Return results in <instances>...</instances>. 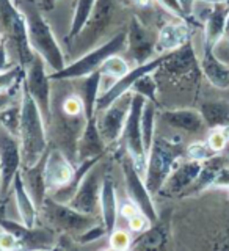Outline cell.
I'll return each instance as SVG.
<instances>
[{
  "label": "cell",
  "instance_id": "obj_31",
  "mask_svg": "<svg viewBox=\"0 0 229 251\" xmlns=\"http://www.w3.org/2000/svg\"><path fill=\"white\" fill-rule=\"evenodd\" d=\"M141 135H143V145L146 152L153 146V141L155 137V102L146 100L141 113Z\"/></svg>",
  "mask_w": 229,
  "mask_h": 251
},
{
  "label": "cell",
  "instance_id": "obj_1",
  "mask_svg": "<svg viewBox=\"0 0 229 251\" xmlns=\"http://www.w3.org/2000/svg\"><path fill=\"white\" fill-rule=\"evenodd\" d=\"M46 120L39 110L36 100L27 90L21 86V124L19 141L22 151V167H31L38 163L47 152V130Z\"/></svg>",
  "mask_w": 229,
  "mask_h": 251
},
{
  "label": "cell",
  "instance_id": "obj_13",
  "mask_svg": "<svg viewBox=\"0 0 229 251\" xmlns=\"http://www.w3.org/2000/svg\"><path fill=\"white\" fill-rule=\"evenodd\" d=\"M21 168L22 151L19 137L0 124V175H2L0 196H5L11 190L14 176L21 171Z\"/></svg>",
  "mask_w": 229,
  "mask_h": 251
},
{
  "label": "cell",
  "instance_id": "obj_4",
  "mask_svg": "<svg viewBox=\"0 0 229 251\" xmlns=\"http://www.w3.org/2000/svg\"><path fill=\"white\" fill-rule=\"evenodd\" d=\"M124 49H127V33L126 31H118L115 36L102 44L94 47L93 50L85 53L83 57L76 60L71 65H66L61 71L49 74L51 80H78L86 75L93 74L94 71H99L108 57H112L115 53H120Z\"/></svg>",
  "mask_w": 229,
  "mask_h": 251
},
{
  "label": "cell",
  "instance_id": "obj_17",
  "mask_svg": "<svg viewBox=\"0 0 229 251\" xmlns=\"http://www.w3.org/2000/svg\"><path fill=\"white\" fill-rule=\"evenodd\" d=\"M170 210L159 214V218L149 225L143 232L138 234L135 240H132L130 250L138 251H159L167 247L170 240Z\"/></svg>",
  "mask_w": 229,
  "mask_h": 251
},
{
  "label": "cell",
  "instance_id": "obj_37",
  "mask_svg": "<svg viewBox=\"0 0 229 251\" xmlns=\"http://www.w3.org/2000/svg\"><path fill=\"white\" fill-rule=\"evenodd\" d=\"M61 112L68 116H85L83 115V102L78 94H71L65 100H63Z\"/></svg>",
  "mask_w": 229,
  "mask_h": 251
},
{
  "label": "cell",
  "instance_id": "obj_49",
  "mask_svg": "<svg viewBox=\"0 0 229 251\" xmlns=\"http://www.w3.org/2000/svg\"><path fill=\"white\" fill-rule=\"evenodd\" d=\"M0 190H2V175H0Z\"/></svg>",
  "mask_w": 229,
  "mask_h": 251
},
{
  "label": "cell",
  "instance_id": "obj_5",
  "mask_svg": "<svg viewBox=\"0 0 229 251\" xmlns=\"http://www.w3.org/2000/svg\"><path fill=\"white\" fill-rule=\"evenodd\" d=\"M39 209L52 229H57L65 235H73V237H77L99 223L98 215L82 214L66 202L55 201L49 195L46 196Z\"/></svg>",
  "mask_w": 229,
  "mask_h": 251
},
{
  "label": "cell",
  "instance_id": "obj_23",
  "mask_svg": "<svg viewBox=\"0 0 229 251\" xmlns=\"http://www.w3.org/2000/svg\"><path fill=\"white\" fill-rule=\"evenodd\" d=\"M228 14L229 3H210L207 16L204 18V46L215 49L225 39Z\"/></svg>",
  "mask_w": 229,
  "mask_h": 251
},
{
  "label": "cell",
  "instance_id": "obj_8",
  "mask_svg": "<svg viewBox=\"0 0 229 251\" xmlns=\"http://www.w3.org/2000/svg\"><path fill=\"white\" fill-rule=\"evenodd\" d=\"M155 73L162 74V77H165L171 83H185L196 80L201 75V68L192 41L179 47L178 50L168 52L167 60L162 63V66Z\"/></svg>",
  "mask_w": 229,
  "mask_h": 251
},
{
  "label": "cell",
  "instance_id": "obj_26",
  "mask_svg": "<svg viewBox=\"0 0 229 251\" xmlns=\"http://www.w3.org/2000/svg\"><path fill=\"white\" fill-rule=\"evenodd\" d=\"M11 188L14 193V200H16V206H18L21 222L28 227H33L36 225L38 206L35 204L33 198H31V195L28 193L25 184H24L21 171L14 176Z\"/></svg>",
  "mask_w": 229,
  "mask_h": 251
},
{
  "label": "cell",
  "instance_id": "obj_39",
  "mask_svg": "<svg viewBox=\"0 0 229 251\" xmlns=\"http://www.w3.org/2000/svg\"><path fill=\"white\" fill-rule=\"evenodd\" d=\"M228 141H229V138L226 137V133H225V130H223L222 127L212 129L210 135L207 137V143H209V146H210L212 149H214V151H215L217 154H218V152H222L223 149L226 148Z\"/></svg>",
  "mask_w": 229,
  "mask_h": 251
},
{
  "label": "cell",
  "instance_id": "obj_6",
  "mask_svg": "<svg viewBox=\"0 0 229 251\" xmlns=\"http://www.w3.org/2000/svg\"><path fill=\"white\" fill-rule=\"evenodd\" d=\"M0 27L8 39L14 43L19 57V65L25 69L36 53L31 49L28 41L25 16L21 11V8L13 3V0H0Z\"/></svg>",
  "mask_w": 229,
  "mask_h": 251
},
{
  "label": "cell",
  "instance_id": "obj_19",
  "mask_svg": "<svg viewBox=\"0 0 229 251\" xmlns=\"http://www.w3.org/2000/svg\"><path fill=\"white\" fill-rule=\"evenodd\" d=\"M127 50L137 65H143V63L149 61L151 55L155 53V38L153 39L151 33L145 28L140 19H137V16H133L129 24Z\"/></svg>",
  "mask_w": 229,
  "mask_h": 251
},
{
  "label": "cell",
  "instance_id": "obj_36",
  "mask_svg": "<svg viewBox=\"0 0 229 251\" xmlns=\"http://www.w3.org/2000/svg\"><path fill=\"white\" fill-rule=\"evenodd\" d=\"M217 152L209 146L207 141H195L190 146L185 149L187 159L198 160V162H206L210 157H214Z\"/></svg>",
  "mask_w": 229,
  "mask_h": 251
},
{
  "label": "cell",
  "instance_id": "obj_3",
  "mask_svg": "<svg viewBox=\"0 0 229 251\" xmlns=\"http://www.w3.org/2000/svg\"><path fill=\"white\" fill-rule=\"evenodd\" d=\"M182 154L184 149L179 141H171L162 135L154 137L153 146L148 152V165L145 173L146 187L153 195L160 192V188L167 182L168 176L175 170Z\"/></svg>",
  "mask_w": 229,
  "mask_h": 251
},
{
  "label": "cell",
  "instance_id": "obj_14",
  "mask_svg": "<svg viewBox=\"0 0 229 251\" xmlns=\"http://www.w3.org/2000/svg\"><path fill=\"white\" fill-rule=\"evenodd\" d=\"M132 94H133L132 91L124 93L123 96L118 98L113 104H110L105 110L98 112L101 113L98 127L107 145L116 143L123 135V129H124L126 120H127L130 104H132Z\"/></svg>",
  "mask_w": 229,
  "mask_h": 251
},
{
  "label": "cell",
  "instance_id": "obj_16",
  "mask_svg": "<svg viewBox=\"0 0 229 251\" xmlns=\"http://www.w3.org/2000/svg\"><path fill=\"white\" fill-rule=\"evenodd\" d=\"M76 167L68 160L61 149H52L46 152L44 159V179L47 195L53 193L58 188L68 185L74 177Z\"/></svg>",
  "mask_w": 229,
  "mask_h": 251
},
{
  "label": "cell",
  "instance_id": "obj_22",
  "mask_svg": "<svg viewBox=\"0 0 229 251\" xmlns=\"http://www.w3.org/2000/svg\"><path fill=\"white\" fill-rule=\"evenodd\" d=\"M200 68L204 77L218 90L229 88V66L215 53L214 47L204 46L200 60Z\"/></svg>",
  "mask_w": 229,
  "mask_h": 251
},
{
  "label": "cell",
  "instance_id": "obj_44",
  "mask_svg": "<svg viewBox=\"0 0 229 251\" xmlns=\"http://www.w3.org/2000/svg\"><path fill=\"white\" fill-rule=\"evenodd\" d=\"M180 8H182L184 14L187 16V19H192L193 18V10H195V3L196 0H178Z\"/></svg>",
  "mask_w": 229,
  "mask_h": 251
},
{
  "label": "cell",
  "instance_id": "obj_21",
  "mask_svg": "<svg viewBox=\"0 0 229 251\" xmlns=\"http://www.w3.org/2000/svg\"><path fill=\"white\" fill-rule=\"evenodd\" d=\"M107 143L102 138L98 127V116L85 123V127L77 140V162H82L93 157H102L105 152Z\"/></svg>",
  "mask_w": 229,
  "mask_h": 251
},
{
  "label": "cell",
  "instance_id": "obj_35",
  "mask_svg": "<svg viewBox=\"0 0 229 251\" xmlns=\"http://www.w3.org/2000/svg\"><path fill=\"white\" fill-rule=\"evenodd\" d=\"M0 124L6 127L14 135L19 133V124H21V102L18 105H6L0 112Z\"/></svg>",
  "mask_w": 229,
  "mask_h": 251
},
{
  "label": "cell",
  "instance_id": "obj_29",
  "mask_svg": "<svg viewBox=\"0 0 229 251\" xmlns=\"http://www.w3.org/2000/svg\"><path fill=\"white\" fill-rule=\"evenodd\" d=\"M207 127L217 129L229 124V102L226 100H207L200 107Z\"/></svg>",
  "mask_w": 229,
  "mask_h": 251
},
{
  "label": "cell",
  "instance_id": "obj_43",
  "mask_svg": "<svg viewBox=\"0 0 229 251\" xmlns=\"http://www.w3.org/2000/svg\"><path fill=\"white\" fill-rule=\"evenodd\" d=\"M214 187H226V188H229V168L226 167V165L218 170Z\"/></svg>",
  "mask_w": 229,
  "mask_h": 251
},
{
  "label": "cell",
  "instance_id": "obj_2",
  "mask_svg": "<svg viewBox=\"0 0 229 251\" xmlns=\"http://www.w3.org/2000/svg\"><path fill=\"white\" fill-rule=\"evenodd\" d=\"M21 11L25 16L28 41L33 52L44 60L47 66L52 68L53 73L61 71L66 66L65 55L51 25L39 11V6L35 5L33 0H22Z\"/></svg>",
  "mask_w": 229,
  "mask_h": 251
},
{
  "label": "cell",
  "instance_id": "obj_32",
  "mask_svg": "<svg viewBox=\"0 0 229 251\" xmlns=\"http://www.w3.org/2000/svg\"><path fill=\"white\" fill-rule=\"evenodd\" d=\"M24 78H25V69L21 65L10 66L3 71H0V93L14 94V90L22 86Z\"/></svg>",
  "mask_w": 229,
  "mask_h": 251
},
{
  "label": "cell",
  "instance_id": "obj_10",
  "mask_svg": "<svg viewBox=\"0 0 229 251\" xmlns=\"http://www.w3.org/2000/svg\"><path fill=\"white\" fill-rule=\"evenodd\" d=\"M101 160L90 168L78 184L77 192L68 202L71 207L88 215H99L101 212V188L105 170L99 167Z\"/></svg>",
  "mask_w": 229,
  "mask_h": 251
},
{
  "label": "cell",
  "instance_id": "obj_30",
  "mask_svg": "<svg viewBox=\"0 0 229 251\" xmlns=\"http://www.w3.org/2000/svg\"><path fill=\"white\" fill-rule=\"evenodd\" d=\"M94 5H96V0H77L74 18H73V22H71L69 33L66 36V43H73L74 38L82 31L86 21L90 19Z\"/></svg>",
  "mask_w": 229,
  "mask_h": 251
},
{
  "label": "cell",
  "instance_id": "obj_46",
  "mask_svg": "<svg viewBox=\"0 0 229 251\" xmlns=\"http://www.w3.org/2000/svg\"><path fill=\"white\" fill-rule=\"evenodd\" d=\"M11 98H13V94L10 93H0V112H2L6 105H10Z\"/></svg>",
  "mask_w": 229,
  "mask_h": 251
},
{
  "label": "cell",
  "instance_id": "obj_15",
  "mask_svg": "<svg viewBox=\"0 0 229 251\" xmlns=\"http://www.w3.org/2000/svg\"><path fill=\"white\" fill-rule=\"evenodd\" d=\"M167 57H168V53L157 55L155 58H151L149 61L143 63V65H137L133 69H130L126 75H123L121 78H118V80L112 86H110V88H107L99 96L98 105H96V113L102 112V110H105L110 104H113L118 98L123 96L124 93L130 91L133 83H135L141 75H145L148 73H155V71L162 66V63L167 60Z\"/></svg>",
  "mask_w": 229,
  "mask_h": 251
},
{
  "label": "cell",
  "instance_id": "obj_40",
  "mask_svg": "<svg viewBox=\"0 0 229 251\" xmlns=\"http://www.w3.org/2000/svg\"><path fill=\"white\" fill-rule=\"evenodd\" d=\"M105 234H108L107 232V229H105V226H104V223H98L96 226H93V227H90L88 231H85L83 234H80V235H77V242L78 243H90V242H94V240H99L101 237H104Z\"/></svg>",
  "mask_w": 229,
  "mask_h": 251
},
{
  "label": "cell",
  "instance_id": "obj_27",
  "mask_svg": "<svg viewBox=\"0 0 229 251\" xmlns=\"http://www.w3.org/2000/svg\"><path fill=\"white\" fill-rule=\"evenodd\" d=\"M44 159H46V155L38 163L31 165V167L21 168L24 184H25L27 190L31 195V198H33L38 209L47 196V187H46V179H44Z\"/></svg>",
  "mask_w": 229,
  "mask_h": 251
},
{
  "label": "cell",
  "instance_id": "obj_28",
  "mask_svg": "<svg viewBox=\"0 0 229 251\" xmlns=\"http://www.w3.org/2000/svg\"><path fill=\"white\" fill-rule=\"evenodd\" d=\"M101 82H102L101 71H94L93 74L82 78V83H80L82 90L78 96L82 98V102H83V115L86 121L96 116V105H98V99L101 96L99 94Z\"/></svg>",
  "mask_w": 229,
  "mask_h": 251
},
{
  "label": "cell",
  "instance_id": "obj_45",
  "mask_svg": "<svg viewBox=\"0 0 229 251\" xmlns=\"http://www.w3.org/2000/svg\"><path fill=\"white\" fill-rule=\"evenodd\" d=\"M121 2L124 3H129V5H133L137 8H149L151 6V0H121Z\"/></svg>",
  "mask_w": 229,
  "mask_h": 251
},
{
  "label": "cell",
  "instance_id": "obj_9",
  "mask_svg": "<svg viewBox=\"0 0 229 251\" xmlns=\"http://www.w3.org/2000/svg\"><path fill=\"white\" fill-rule=\"evenodd\" d=\"M121 168H123V176L126 180V190H127L129 200L143 212L149 222L154 223L155 220L159 218V214H157L155 206H154L153 193L148 190L143 176L137 171L135 165H133L130 155L127 152L123 154L121 157Z\"/></svg>",
  "mask_w": 229,
  "mask_h": 251
},
{
  "label": "cell",
  "instance_id": "obj_11",
  "mask_svg": "<svg viewBox=\"0 0 229 251\" xmlns=\"http://www.w3.org/2000/svg\"><path fill=\"white\" fill-rule=\"evenodd\" d=\"M46 63L44 60L35 55L30 65L25 68V78L24 85L36 100V104L41 110V113L46 120V124L49 126L52 121V107H51V77L46 73Z\"/></svg>",
  "mask_w": 229,
  "mask_h": 251
},
{
  "label": "cell",
  "instance_id": "obj_20",
  "mask_svg": "<svg viewBox=\"0 0 229 251\" xmlns=\"http://www.w3.org/2000/svg\"><path fill=\"white\" fill-rule=\"evenodd\" d=\"M190 36H192L190 25H188V22L185 19L165 24L155 38V53L162 55V53L178 50L179 47H182L184 44L190 41Z\"/></svg>",
  "mask_w": 229,
  "mask_h": 251
},
{
  "label": "cell",
  "instance_id": "obj_47",
  "mask_svg": "<svg viewBox=\"0 0 229 251\" xmlns=\"http://www.w3.org/2000/svg\"><path fill=\"white\" fill-rule=\"evenodd\" d=\"M57 2H58V0H41V3H39V8H43V10H52Z\"/></svg>",
  "mask_w": 229,
  "mask_h": 251
},
{
  "label": "cell",
  "instance_id": "obj_18",
  "mask_svg": "<svg viewBox=\"0 0 229 251\" xmlns=\"http://www.w3.org/2000/svg\"><path fill=\"white\" fill-rule=\"evenodd\" d=\"M203 168V162L187 159L184 162H178L175 170L171 171V175L168 176L167 182L163 184L160 188V195L165 196H184V193L190 188V185L198 177L200 171Z\"/></svg>",
  "mask_w": 229,
  "mask_h": 251
},
{
  "label": "cell",
  "instance_id": "obj_50",
  "mask_svg": "<svg viewBox=\"0 0 229 251\" xmlns=\"http://www.w3.org/2000/svg\"><path fill=\"white\" fill-rule=\"evenodd\" d=\"M2 41H3V36H2V35H0V43H2Z\"/></svg>",
  "mask_w": 229,
  "mask_h": 251
},
{
  "label": "cell",
  "instance_id": "obj_25",
  "mask_svg": "<svg viewBox=\"0 0 229 251\" xmlns=\"http://www.w3.org/2000/svg\"><path fill=\"white\" fill-rule=\"evenodd\" d=\"M118 215L120 214H118L115 180L112 175L105 171L104 180H102V188H101V218L108 234L116 229Z\"/></svg>",
  "mask_w": 229,
  "mask_h": 251
},
{
  "label": "cell",
  "instance_id": "obj_38",
  "mask_svg": "<svg viewBox=\"0 0 229 251\" xmlns=\"http://www.w3.org/2000/svg\"><path fill=\"white\" fill-rule=\"evenodd\" d=\"M110 245L108 248L112 250H130L132 239L129 237V232H126L124 229H115L113 232L108 234Z\"/></svg>",
  "mask_w": 229,
  "mask_h": 251
},
{
  "label": "cell",
  "instance_id": "obj_48",
  "mask_svg": "<svg viewBox=\"0 0 229 251\" xmlns=\"http://www.w3.org/2000/svg\"><path fill=\"white\" fill-rule=\"evenodd\" d=\"M225 39L229 43V14H228V19H226V28H225Z\"/></svg>",
  "mask_w": 229,
  "mask_h": 251
},
{
  "label": "cell",
  "instance_id": "obj_12",
  "mask_svg": "<svg viewBox=\"0 0 229 251\" xmlns=\"http://www.w3.org/2000/svg\"><path fill=\"white\" fill-rule=\"evenodd\" d=\"M116 13V0H96L90 19L86 21L82 31L74 38L76 47L86 49L98 43L110 27Z\"/></svg>",
  "mask_w": 229,
  "mask_h": 251
},
{
  "label": "cell",
  "instance_id": "obj_33",
  "mask_svg": "<svg viewBox=\"0 0 229 251\" xmlns=\"http://www.w3.org/2000/svg\"><path fill=\"white\" fill-rule=\"evenodd\" d=\"M102 77H110V78H121L123 75H126L130 71L127 61H126L120 53H115L112 57H108L102 66L99 68Z\"/></svg>",
  "mask_w": 229,
  "mask_h": 251
},
{
  "label": "cell",
  "instance_id": "obj_7",
  "mask_svg": "<svg viewBox=\"0 0 229 251\" xmlns=\"http://www.w3.org/2000/svg\"><path fill=\"white\" fill-rule=\"evenodd\" d=\"M146 100L148 99L145 96H141V94H137V93L132 94L130 110L124 124L123 135L120 138L124 143L126 152L130 155L137 171L143 176V179H145L146 165H148V152L143 145V135H141V113H143V107L146 104Z\"/></svg>",
  "mask_w": 229,
  "mask_h": 251
},
{
  "label": "cell",
  "instance_id": "obj_41",
  "mask_svg": "<svg viewBox=\"0 0 229 251\" xmlns=\"http://www.w3.org/2000/svg\"><path fill=\"white\" fill-rule=\"evenodd\" d=\"M19 248L18 239L10 231H5L0 227V250H14Z\"/></svg>",
  "mask_w": 229,
  "mask_h": 251
},
{
  "label": "cell",
  "instance_id": "obj_34",
  "mask_svg": "<svg viewBox=\"0 0 229 251\" xmlns=\"http://www.w3.org/2000/svg\"><path fill=\"white\" fill-rule=\"evenodd\" d=\"M157 90H159V85H157V80H155V74L148 73L145 75H141L138 80L133 83L130 91L141 94V96H145L148 100L157 102Z\"/></svg>",
  "mask_w": 229,
  "mask_h": 251
},
{
  "label": "cell",
  "instance_id": "obj_42",
  "mask_svg": "<svg viewBox=\"0 0 229 251\" xmlns=\"http://www.w3.org/2000/svg\"><path fill=\"white\" fill-rule=\"evenodd\" d=\"M157 2H159L160 5H163L168 11H171L175 16H178L179 19H185V21H188V19H187V16H185L184 11H182V8H180V5H179L178 0H157Z\"/></svg>",
  "mask_w": 229,
  "mask_h": 251
},
{
  "label": "cell",
  "instance_id": "obj_24",
  "mask_svg": "<svg viewBox=\"0 0 229 251\" xmlns=\"http://www.w3.org/2000/svg\"><path fill=\"white\" fill-rule=\"evenodd\" d=\"M162 120L171 127L182 130L185 133H201L206 129V123L200 110L193 108H178V110H167L162 113Z\"/></svg>",
  "mask_w": 229,
  "mask_h": 251
}]
</instances>
